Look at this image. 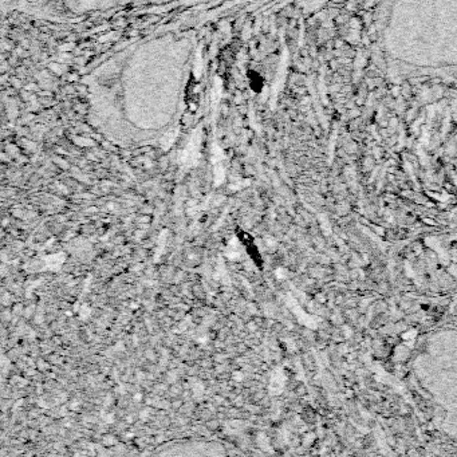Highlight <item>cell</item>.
<instances>
[{
	"instance_id": "1",
	"label": "cell",
	"mask_w": 457,
	"mask_h": 457,
	"mask_svg": "<svg viewBox=\"0 0 457 457\" xmlns=\"http://www.w3.org/2000/svg\"><path fill=\"white\" fill-rule=\"evenodd\" d=\"M63 262H65V255H63V254L51 255V256L45 257V267L50 268V270H58V268L61 267Z\"/></svg>"
},
{
	"instance_id": "2",
	"label": "cell",
	"mask_w": 457,
	"mask_h": 457,
	"mask_svg": "<svg viewBox=\"0 0 457 457\" xmlns=\"http://www.w3.org/2000/svg\"><path fill=\"white\" fill-rule=\"evenodd\" d=\"M225 255L229 257V259H236V257H239L240 255V245L239 241L236 239L231 240V243L227 247V251H225Z\"/></svg>"
},
{
	"instance_id": "3",
	"label": "cell",
	"mask_w": 457,
	"mask_h": 457,
	"mask_svg": "<svg viewBox=\"0 0 457 457\" xmlns=\"http://www.w3.org/2000/svg\"><path fill=\"white\" fill-rule=\"evenodd\" d=\"M78 311H79V317H81V318H87V317L90 315V312H91V310H90L89 306H86V305H85V306H82L81 308H79Z\"/></svg>"
},
{
	"instance_id": "4",
	"label": "cell",
	"mask_w": 457,
	"mask_h": 457,
	"mask_svg": "<svg viewBox=\"0 0 457 457\" xmlns=\"http://www.w3.org/2000/svg\"><path fill=\"white\" fill-rule=\"evenodd\" d=\"M235 378H236V379H241V374H240V373H236V374H235Z\"/></svg>"
}]
</instances>
